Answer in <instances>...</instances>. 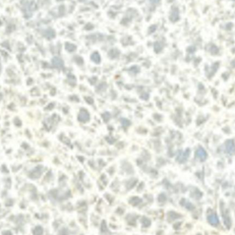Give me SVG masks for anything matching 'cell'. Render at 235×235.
Here are the masks:
<instances>
[{
  "label": "cell",
  "instance_id": "9",
  "mask_svg": "<svg viewBox=\"0 0 235 235\" xmlns=\"http://www.w3.org/2000/svg\"><path fill=\"white\" fill-rule=\"evenodd\" d=\"M65 48H66L67 50L69 52H73L76 50V46L72 44H67Z\"/></svg>",
  "mask_w": 235,
  "mask_h": 235
},
{
  "label": "cell",
  "instance_id": "7",
  "mask_svg": "<svg viewBox=\"0 0 235 235\" xmlns=\"http://www.w3.org/2000/svg\"><path fill=\"white\" fill-rule=\"evenodd\" d=\"M179 19V12L177 10H174L172 11L171 15L170 17V19L172 21H176Z\"/></svg>",
  "mask_w": 235,
  "mask_h": 235
},
{
  "label": "cell",
  "instance_id": "5",
  "mask_svg": "<svg viewBox=\"0 0 235 235\" xmlns=\"http://www.w3.org/2000/svg\"><path fill=\"white\" fill-rule=\"evenodd\" d=\"M190 153V151L188 150H187L184 153H181L180 155L177 158V160L179 161V162H184L186 161L188 158V157Z\"/></svg>",
  "mask_w": 235,
  "mask_h": 235
},
{
  "label": "cell",
  "instance_id": "6",
  "mask_svg": "<svg viewBox=\"0 0 235 235\" xmlns=\"http://www.w3.org/2000/svg\"><path fill=\"white\" fill-rule=\"evenodd\" d=\"M208 221H209L210 223H211L212 225H217L219 223V220H218V218H217L216 215H210L208 217Z\"/></svg>",
  "mask_w": 235,
  "mask_h": 235
},
{
  "label": "cell",
  "instance_id": "2",
  "mask_svg": "<svg viewBox=\"0 0 235 235\" xmlns=\"http://www.w3.org/2000/svg\"><path fill=\"white\" fill-rule=\"evenodd\" d=\"M197 157L201 160V161H204L207 158V153L205 151V150L202 147H199L197 149V153H196Z\"/></svg>",
  "mask_w": 235,
  "mask_h": 235
},
{
  "label": "cell",
  "instance_id": "3",
  "mask_svg": "<svg viewBox=\"0 0 235 235\" xmlns=\"http://www.w3.org/2000/svg\"><path fill=\"white\" fill-rule=\"evenodd\" d=\"M90 119V115L86 111H81L79 115V120L81 122H86Z\"/></svg>",
  "mask_w": 235,
  "mask_h": 235
},
{
  "label": "cell",
  "instance_id": "8",
  "mask_svg": "<svg viewBox=\"0 0 235 235\" xmlns=\"http://www.w3.org/2000/svg\"><path fill=\"white\" fill-rule=\"evenodd\" d=\"M91 59L94 62L96 63H99L100 62V56L98 52H94V54H92L91 56Z\"/></svg>",
  "mask_w": 235,
  "mask_h": 235
},
{
  "label": "cell",
  "instance_id": "10",
  "mask_svg": "<svg viewBox=\"0 0 235 235\" xmlns=\"http://www.w3.org/2000/svg\"><path fill=\"white\" fill-rule=\"evenodd\" d=\"M150 1H151L153 4H158L160 0H150Z\"/></svg>",
  "mask_w": 235,
  "mask_h": 235
},
{
  "label": "cell",
  "instance_id": "4",
  "mask_svg": "<svg viewBox=\"0 0 235 235\" xmlns=\"http://www.w3.org/2000/svg\"><path fill=\"white\" fill-rule=\"evenodd\" d=\"M52 63L54 65V66L58 68H61L63 66V63L62 61V60L58 57H54L52 60Z\"/></svg>",
  "mask_w": 235,
  "mask_h": 235
},
{
  "label": "cell",
  "instance_id": "1",
  "mask_svg": "<svg viewBox=\"0 0 235 235\" xmlns=\"http://www.w3.org/2000/svg\"><path fill=\"white\" fill-rule=\"evenodd\" d=\"M225 147H226V151L229 154L235 153V144L233 142V141H227L225 144Z\"/></svg>",
  "mask_w": 235,
  "mask_h": 235
}]
</instances>
